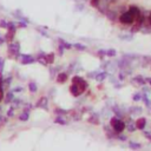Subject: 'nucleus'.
Here are the masks:
<instances>
[{
	"label": "nucleus",
	"instance_id": "obj_13",
	"mask_svg": "<svg viewBox=\"0 0 151 151\" xmlns=\"http://www.w3.org/2000/svg\"><path fill=\"white\" fill-rule=\"evenodd\" d=\"M45 60L47 64H52L54 62V53H48V54H45Z\"/></svg>",
	"mask_w": 151,
	"mask_h": 151
},
{
	"label": "nucleus",
	"instance_id": "obj_17",
	"mask_svg": "<svg viewBox=\"0 0 151 151\" xmlns=\"http://www.w3.org/2000/svg\"><path fill=\"white\" fill-rule=\"evenodd\" d=\"M98 82H102V80H104L105 78H106V73L105 72H102V73H99V74H97L96 77H95Z\"/></svg>",
	"mask_w": 151,
	"mask_h": 151
},
{
	"label": "nucleus",
	"instance_id": "obj_10",
	"mask_svg": "<svg viewBox=\"0 0 151 151\" xmlns=\"http://www.w3.org/2000/svg\"><path fill=\"white\" fill-rule=\"evenodd\" d=\"M130 12H131V14L137 19L139 15H140V12H139V8L138 7H135V6H131L130 7V9H129Z\"/></svg>",
	"mask_w": 151,
	"mask_h": 151
},
{
	"label": "nucleus",
	"instance_id": "obj_24",
	"mask_svg": "<svg viewBox=\"0 0 151 151\" xmlns=\"http://www.w3.org/2000/svg\"><path fill=\"white\" fill-rule=\"evenodd\" d=\"M56 71H57V68L50 67V72H51V77H52V78H54V76H56Z\"/></svg>",
	"mask_w": 151,
	"mask_h": 151
},
{
	"label": "nucleus",
	"instance_id": "obj_34",
	"mask_svg": "<svg viewBox=\"0 0 151 151\" xmlns=\"http://www.w3.org/2000/svg\"><path fill=\"white\" fill-rule=\"evenodd\" d=\"M4 42H5V39L0 37V45H1V44H4Z\"/></svg>",
	"mask_w": 151,
	"mask_h": 151
},
{
	"label": "nucleus",
	"instance_id": "obj_36",
	"mask_svg": "<svg viewBox=\"0 0 151 151\" xmlns=\"http://www.w3.org/2000/svg\"><path fill=\"white\" fill-rule=\"evenodd\" d=\"M3 84V76H1V73H0V85Z\"/></svg>",
	"mask_w": 151,
	"mask_h": 151
},
{
	"label": "nucleus",
	"instance_id": "obj_16",
	"mask_svg": "<svg viewBox=\"0 0 151 151\" xmlns=\"http://www.w3.org/2000/svg\"><path fill=\"white\" fill-rule=\"evenodd\" d=\"M73 46H74V48H76V50H78V51H85V50H86V46H85V45L79 44V43L74 44Z\"/></svg>",
	"mask_w": 151,
	"mask_h": 151
},
{
	"label": "nucleus",
	"instance_id": "obj_19",
	"mask_svg": "<svg viewBox=\"0 0 151 151\" xmlns=\"http://www.w3.org/2000/svg\"><path fill=\"white\" fill-rule=\"evenodd\" d=\"M54 123L60 124V125H65V124H67V123H66V120H64L62 117H57L56 120H54Z\"/></svg>",
	"mask_w": 151,
	"mask_h": 151
},
{
	"label": "nucleus",
	"instance_id": "obj_21",
	"mask_svg": "<svg viewBox=\"0 0 151 151\" xmlns=\"http://www.w3.org/2000/svg\"><path fill=\"white\" fill-rule=\"evenodd\" d=\"M54 112H56V115H65V113H67L68 111H67V110H64V109H56L54 110Z\"/></svg>",
	"mask_w": 151,
	"mask_h": 151
},
{
	"label": "nucleus",
	"instance_id": "obj_32",
	"mask_svg": "<svg viewBox=\"0 0 151 151\" xmlns=\"http://www.w3.org/2000/svg\"><path fill=\"white\" fill-rule=\"evenodd\" d=\"M21 87H15V89H13V92H20V91H21Z\"/></svg>",
	"mask_w": 151,
	"mask_h": 151
},
{
	"label": "nucleus",
	"instance_id": "obj_29",
	"mask_svg": "<svg viewBox=\"0 0 151 151\" xmlns=\"http://www.w3.org/2000/svg\"><path fill=\"white\" fill-rule=\"evenodd\" d=\"M91 4H92V6H98V4H99V0H92V1H91Z\"/></svg>",
	"mask_w": 151,
	"mask_h": 151
},
{
	"label": "nucleus",
	"instance_id": "obj_23",
	"mask_svg": "<svg viewBox=\"0 0 151 151\" xmlns=\"http://www.w3.org/2000/svg\"><path fill=\"white\" fill-rule=\"evenodd\" d=\"M12 82V77H7L5 80H3V84H5V85H7V84H9Z\"/></svg>",
	"mask_w": 151,
	"mask_h": 151
},
{
	"label": "nucleus",
	"instance_id": "obj_18",
	"mask_svg": "<svg viewBox=\"0 0 151 151\" xmlns=\"http://www.w3.org/2000/svg\"><path fill=\"white\" fill-rule=\"evenodd\" d=\"M28 89H30V91H31V92H36L38 90V86H37L36 83H30L28 84Z\"/></svg>",
	"mask_w": 151,
	"mask_h": 151
},
{
	"label": "nucleus",
	"instance_id": "obj_26",
	"mask_svg": "<svg viewBox=\"0 0 151 151\" xmlns=\"http://www.w3.org/2000/svg\"><path fill=\"white\" fill-rule=\"evenodd\" d=\"M0 27H4V28L7 27V23L5 21V20H1V21H0Z\"/></svg>",
	"mask_w": 151,
	"mask_h": 151
},
{
	"label": "nucleus",
	"instance_id": "obj_31",
	"mask_svg": "<svg viewBox=\"0 0 151 151\" xmlns=\"http://www.w3.org/2000/svg\"><path fill=\"white\" fill-rule=\"evenodd\" d=\"M98 54H99V56H102V57H103V56H105V54H106V52H105V51H103V50H100V51L98 52Z\"/></svg>",
	"mask_w": 151,
	"mask_h": 151
},
{
	"label": "nucleus",
	"instance_id": "obj_33",
	"mask_svg": "<svg viewBox=\"0 0 151 151\" xmlns=\"http://www.w3.org/2000/svg\"><path fill=\"white\" fill-rule=\"evenodd\" d=\"M96 74H97V72H91V73H89V77L93 78V77H96Z\"/></svg>",
	"mask_w": 151,
	"mask_h": 151
},
{
	"label": "nucleus",
	"instance_id": "obj_14",
	"mask_svg": "<svg viewBox=\"0 0 151 151\" xmlns=\"http://www.w3.org/2000/svg\"><path fill=\"white\" fill-rule=\"evenodd\" d=\"M58 42H59L60 44L63 45V47H64V48H67V50H70V48H72V45L70 44V43H66V42H64L63 39H60V38H59V39H58Z\"/></svg>",
	"mask_w": 151,
	"mask_h": 151
},
{
	"label": "nucleus",
	"instance_id": "obj_37",
	"mask_svg": "<svg viewBox=\"0 0 151 151\" xmlns=\"http://www.w3.org/2000/svg\"><path fill=\"white\" fill-rule=\"evenodd\" d=\"M3 120H4V118H3V116H1V115H0V123H1Z\"/></svg>",
	"mask_w": 151,
	"mask_h": 151
},
{
	"label": "nucleus",
	"instance_id": "obj_1",
	"mask_svg": "<svg viewBox=\"0 0 151 151\" xmlns=\"http://www.w3.org/2000/svg\"><path fill=\"white\" fill-rule=\"evenodd\" d=\"M111 126L113 128V130L117 134L123 132L124 129H125L124 122H123V120H120V119H118V118H112L111 119Z\"/></svg>",
	"mask_w": 151,
	"mask_h": 151
},
{
	"label": "nucleus",
	"instance_id": "obj_28",
	"mask_svg": "<svg viewBox=\"0 0 151 151\" xmlns=\"http://www.w3.org/2000/svg\"><path fill=\"white\" fill-rule=\"evenodd\" d=\"M58 50H59V54L62 56V54H63V52H64V47H63V45H60V46L58 47Z\"/></svg>",
	"mask_w": 151,
	"mask_h": 151
},
{
	"label": "nucleus",
	"instance_id": "obj_22",
	"mask_svg": "<svg viewBox=\"0 0 151 151\" xmlns=\"http://www.w3.org/2000/svg\"><path fill=\"white\" fill-rule=\"evenodd\" d=\"M4 64H5V60L3 58H0V73H3L4 71Z\"/></svg>",
	"mask_w": 151,
	"mask_h": 151
},
{
	"label": "nucleus",
	"instance_id": "obj_2",
	"mask_svg": "<svg viewBox=\"0 0 151 151\" xmlns=\"http://www.w3.org/2000/svg\"><path fill=\"white\" fill-rule=\"evenodd\" d=\"M7 28H8V32L6 33L5 36V39L7 40V42H12V40L14 39V36H15V31L17 28L14 26L13 23H7Z\"/></svg>",
	"mask_w": 151,
	"mask_h": 151
},
{
	"label": "nucleus",
	"instance_id": "obj_9",
	"mask_svg": "<svg viewBox=\"0 0 151 151\" xmlns=\"http://www.w3.org/2000/svg\"><path fill=\"white\" fill-rule=\"evenodd\" d=\"M145 124H146L145 118H139V119H137V122H136V128L139 129V130H142V129H144Z\"/></svg>",
	"mask_w": 151,
	"mask_h": 151
},
{
	"label": "nucleus",
	"instance_id": "obj_11",
	"mask_svg": "<svg viewBox=\"0 0 151 151\" xmlns=\"http://www.w3.org/2000/svg\"><path fill=\"white\" fill-rule=\"evenodd\" d=\"M66 79H67V74L66 73H59L58 76H57V82L58 83H65L66 82Z\"/></svg>",
	"mask_w": 151,
	"mask_h": 151
},
{
	"label": "nucleus",
	"instance_id": "obj_15",
	"mask_svg": "<svg viewBox=\"0 0 151 151\" xmlns=\"http://www.w3.org/2000/svg\"><path fill=\"white\" fill-rule=\"evenodd\" d=\"M28 117H30L28 111H24L21 115L19 116V119H20V120H23V122H25V120H28Z\"/></svg>",
	"mask_w": 151,
	"mask_h": 151
},
{
	"label": "nucleus",
	"instance_id": "obj_12",
	"mask_svg": "<svg viewBox=\"0 0 151 151\" xmlns=\"http://www.w3.org/2000/svg\"><path fill=\"white\" fill-rule=\"evenodd\" d=\"M89 122L91 123V124H99V118H98V115H96V113L91 115V117L89 118Z\"/></svg>",
	"mask_w": 151,
	"mask_h": 151
},
{
	"label": "nucleus",
	"instance_id": "obj_7",
	"mask_svg": "<svg viewBox=\"0 0 151 151\" xmlns=\"http://www.w3.org/2000/svg\"><path fill=\"white\" fill-rule=\"evenodd\" d=\"M70 92H71L72 96H74V97H79L80 95L83 93L82 90H80L76 84H72V85H71V87H70Z\"/></svg>",
	"mask_w": 151,
	"mask_h": 151
},
{
	"label": "nucleus",
	"instance_id": "obj_35",
	"mask_svg": "<svg viewBox=\"0 0 151 151\" xmlns=\"http://www.w3.org/2000/svg\"><path fill=\"white\" fill-rule=\"evenodd\" d=\"M19 26H21V27H26V24H24V23H19Z\"/></svg>",
	"mask_w": 151,
	"mask_h": 151
},
{
	"label": "nucleus",
	"instance_id": "obj_8",
	"mask_svg": "<svg viewBox=\"0 0 151 151\" xmlns=\"http://www.w3.org/2000/svg\"><path fill=\"white\" fill-rule=\"evenodd\" d=\"M20 57H21V63L23 64H32V63H34V60H36L32 56H30V54H23Z\"/></svg>",
	"mask_w": 151,
	"mask_h": 151
},
{
	"label": "nucleus",
	"instance_id": "obj_6",
	"mask_svg": "<svg viewBox=\"0 0 151 151\" xmlns=\"http://www.w3.org/2000/svg\"><path fill=\"white\" fill-rule=\"evenodd\" d=\"M47 104H48V99H47L46 97H43V98H40V99L38 100V103H37V107H40V109L47 110V109H48Z\"/></svg>",
	"mask_w": 151,
	"mask_h": 151
},
{
	"label": "nucleus",
	"instance_id": "obj_4",
	"mask_svg": "<svg viewBox=\"0 0 151 151\" xmlns=\"http://www.w3.org/2000/svg\"><path fill=\"white\" fill-rule=\"evenodd\" d=\"M119 20H120V23H123V24H132L135 20H136V18L131 14V12L128 11V12H125L124 14L120 15Z\"/></svg>",
	"mask_w": 151,
	"mask_h": 151
},
{
	"label": "nucleus",
	"instance_id": "obj_30",
	"mask_svg": "<svg viewBox=\"0 0 151 151\" xmlns=\"http://www.w3.org/2000/svg\"><path fill=\"white\" fill-rule=\"evenodd\" d=\"M4 99V92H3V90H1V87H0V102Z\"/></svg>",
	"mask_w": 151,
	"mask_h": 151
},
{
	"label": "nucleus",
	"instance_id": "obj_27",
	"mask_svg": "<svg viewBox=\"0 0 151 151\" xmlns=\"http://www.w3.org/2000/svg\"><path fill=\"white\" fill-rule=\"evenodd\" d=\"M13 109H11V110H8V111H7V116L8 117H13Z\"/></svg>",
	"mask_w": 151,
	"mask_h": 151
},
{
	"label": "nucleus",
	"instance_id": "obj_5",
	"mask_svg": "<svg viewBox=\"0 0 151 151\" xmlns=\"http://www.w3.org/2000/svg\"><path fill=\"white\" fill-rule=\"evenodd\" d=\"M19 51H20V45L18 43H12L8 45V52L12 53L14 56H19Z\"/></svg>",
	"mask_w": 151,
	"mask_h": 151
},
{
	"label": "nucleus",
	"instance_id": "obj_39",
	"mask_svg": "<svg viewBox=\"0 0 151 151\" xmlns=\"http://www.w3.org/2000/svg\"><path fill=\"white\" fill-rule=\"evenodd\" d=\"M0 110H1V107H0Z\"/></svg>",
	"mask_w": 151,
	"mask_h": 151
},
{
	"label": "nucleus",
	"instance_id": "obj_3",
	"mask_svg": "<svg viewBox=\"0 0 151 151\" xmlns=\"http://www.w3.org/2000/svg\"><path fill=\"white\" fill-rule=\"evenodd\" d=\"M72 83L76 84L80 90H82V92H84L85 90L87 89V83L85 82L83 78H80L79 76H74V77L72 78Z\"/></svg>",
	"mask_w": 151,
	"mask_h": 151
},
{
	"label": "nucleus",
	"instance_id": "obj_25",
	"mask_svg": "<svg viewBox=\"0 0 151 151\" xmlns=\"http://www.w3.org/2000/svg\"><path fill=\"white\" fill-rule=\"evenodd\" d=\"M106 53H107V56H110V57H113V56L116 54V51H115V50H109Z\"/></svg>",
	"mask_w": 151,
	"mask_h": 151
},
{
	"label": "nucleus",
	"instance_id": "obj_20",
	"mask_svg": "<svg viewBox=\"0 0 151 151\" xmlns=\"http://www.w3.org/2000/svg\"><path fill=\"white\" fill-rule=\"evenodd\" d=\"M14 99V95H13V91L12 92H8L7 96H6V103H9L12 102V100Z\"/></svg>",
	"mask_w": 151,
	"mask_h": 151
},
{
	"label": "nucleus",
	"instance_id": "obj_38",
	"mask_svg": "<svg viewBox=\"0 0 151 151\" xmlns=\"http://www.w3.org/2000/svg\"><path fill=\"white\" fill-rule=\"evenodd\" d=\"M149 21H150V24H151V14H150V17H149Z\"/></svg>",
	"mask_w": 151,
	"mask_h": 151
}]
</instances>
